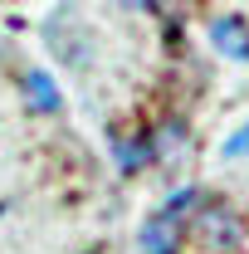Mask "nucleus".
I'll use <instances>...</instances> for the list:
<instances>
[{"instance_id": "nucleus-7", "label": "nucleus", "mask_w": 249, "mask_h": 254, "mask_svg": "<svg viewBox=\"0 0 249 254\" xmlns=\"http://www.w3.org/2000/svg\"><path fill=\"white\" fill-rule=\"evenodd\" d=\"M220 152H225V161H240V157H249V123L240 127V132H235V137H230V142H225Z\"/></svg>"}, {"instance_id": "nucleus-3", "label": "nucleus", "mask_w": 249, "mask_h": 254, "mask_svg": "<svg viewBox=\"0 0 249 254\" xmlns=\"http://www.w3.org/2000/svg\"><path fill=\"white\" fill-rule=\"evenodd\" d=\"M200 235H205V240H210V245H220V250H235V245H240V225H235V215H230V210H210V205H205V210H200Z\"/></svg>"}, {"instance_id": "nucleus-8", "label": "nucleus", "mask_w": 249, "mask_h": 254, "mask_svg": "<svg viewBox=\"0 0 249 254\" xmlns=\"http://www.w3.org/2000/svg\"><path fill=\"white\" fill-rule=\"evenodd\" d=\"M123 5H147V0H123Z\"/></svg>"}, {"instance_id": "nucleus-2", "label": "nucleus", "mask_w": 249, "mask_h": 254, "mask_svg": "<svg viewBox=\"0 0 249 254\" xmlns=\"http://www.w3.org/2000/svg\"><path fill=\"white\" fill-rule=\"evenodd\" d=\"M142 254H176V240H181V225L166 220V215H147L142 225Z\"/></svg>"}, {"instance_id": "nucleus-1", "label": "nucleus", "mask_w": 249, "mask_h": 254, "mask_svg": "<svg viewBox=\"0 0 249 254\" xmlns=\"http://www.w3.org/2000/svg\"><path fill=\"white\" fill-rule=\"evenodd\" d=\"M210 39L225 59H249V30L240 15H215L210 20Z\"/></svg>"}, {"instance_id": "nucleus-5", "label": "nucleus", "mask_w": 249, "mask_h": 254, "mask_svg": "<svg viewBox=\"0 0 249 254\" xmlns=\"http://www.w3.org/2000/svg\"><path fill=\"white\" fill-rule=\"evenodd\" d=\"M147 157H152V147H147V142H123V137H118V161H123V171L147 166Z\"/></svg>"}, {"instance_id": "nucleus-6", "label": "nucleus", "mask_w": 249, "mask_h": 254, "mask_svg": "<svg viewBox=\"0 0 249 254\" xmlns=\"http://www.w3.org/2000/svg\"><path fill=\"white\" fill-rule=\"evenodd\" d=\"M195 200H200V190H176V195L166 200V210H161V215H166V220H176V225H181V215H186V210H190V205H195Z\"/></svg>"}, {"instance_id": "nucleus-4", "label": "nucleus", "mask_w": 249, "mask_h": 254, "mask_svg": "<svg viewBox=\"0 0 249 254\" xmlns=\"http://www.w3.org/2000/svg\"><path fill=\"white\" fill-rule=\"evenodd\" d=\"M25 98H30L34 113H59V88H54V78L39 73V68L25 73Z\"/></svg>"}]
</instances>
